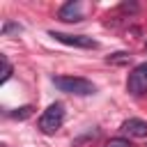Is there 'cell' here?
<instances>
[{"label": "cell", "mask_w": 147, "mask_h": 147, "mask_svg": "<svg viewBox=\"0 0 147 147\" xmlns=\"http://www.w3.org/2000/svg\"><path fill=\"white\" fill-rule=\"evenodd\" d=\"M145 51H147V44H145Z\"/></svg>", "instance_id": "cell-11"}, {"label": "cell", "mask_w": 147, "mask_h": 147, "mask_svg": "<svg viewBox=\"0 0 147 147\" xmlns=\"http://www.w3.org/2000/svg\"><path fill=\"white\" fill-rule=\"evenodd\" d=\"M53 39L67 44V46H76V48H96V41L92 37H85V34H64V32H51Z\"/></svg>", "instance_id": "cell-4"}, {"label": "cell", "mask_w": 147, "mask_h": 147, "mask_svg": "<svg viewBox=\"0 0 147 147\" xmlns=\"http://www.w3.org/2000/svg\"><path fill=\"white\" fill-rule=\"evenodd\" d=\"M57 16H60L62 21H67V23H76V21L83 18V5H80V2H67V5L60 7Z\"/></svg>", "instance_id": "cell-6"}, {"label": "cell", "mask_w": 147, "mask_h": 147, "mask_svg": "<svg viewBox=\"0 0 147 147\" xmlns=\"http://www.w3.org/2000/svg\"><path fill=\"white\" fill-rule=\"evenodd\" d=\"M30 115H32V106H23V108H18L16 113H11L14 119H25V117H30Z\"/></svg>", "instance_id": "cell-9"}, {"label": "cell", "mask_w": 147, "mask_h": 147, "mask_svg": "<svg viewBox=\"0 0 147 147\" xmlns=\"http://www.w3.org/2000/svg\"><path fill=\"white\" fill-rule=\"evenodd\" d=\"M55 87L60 92H67V94H78V96H87V94H94V83L87 80V78H78V76H55L53 78Z\"/></svg>", "instance_id": "cell-1"}, {"label": "cell", "mask_w": 147, "mask_h": 147, "mask_svg": "<svg viewBox=\"0 0 147 147\" xmlns=\"http://www.w3.org/2000/svg\"><path fill=\"white\" fill-rule=\"evenodd\" d=\"M122 133H126L129 138H147V122L138 119V117H131L122 124Z\"/></svg>", "instance_id": "cell-5"}, {"label": "cell", "mask_w": 147, "mask_h": 147, "mask_svg": "<svg viewBox=\"0 0 147 147\" xmlns=\"http://www.w3.org/2000/svg\"><path fill=\"white\" fill-rule=\"evenodd\" d=\"M126 90H129L133 96H140V94H145V92H147V62L138 64V67L129 74Z\"/></svg>", "instance_id": "cell-3"}, {"label": "cell", "mask_w": 147, "mask_h": 147, "mask_svg": "<svg viewBox=\"0 0 147 147\" xmlns=\"http://www.w3.org/2000/svg\"><path fill=\"white\" fill-rule=\"evenodd\" d=\"M106 62H108V64H129V62H131V55H129V53H124V51H117V53L108 55V57H106Z\"/></svg>", "instance_id": "cell-7"}, {"label": "cell", "mask_w": 147, "mask_h": 147, "mask_svg": "<svg viewBox=\"0 0 147 147\" xmlns=\"http://www.w3.org/2000/svg\"><path fill=\"white\" fill-rule=\"evenodd\" d=\"M0 62H2V76H0V83H7L9 76H11V64H9V60H7L5 55L0 57Z\"/></svg>", "instance_id": "cell-8"}, {"label": "cell", "mask_w": 147, "mask_h": 147, "mask_svg": "<svg viewBox=\"0 0 147 147\" xmlns=\"http://www.w3.org/2000/svg\"><path fill=\"white\" fill-rule=\"evenodd\" d=\"M103 147H131V142H129L126 138H113V140H108Z\"/></svg>", "instance_id": "cell-10"}, {"label": "cell", "mask_w": 147, "mask_h": 147, "mask_svg": "<svg viewBox=\"0 0 147 147\" xmlns=\"http://www.w3.org/2000/svg\"><path fill=\"white\" fill-rule=\"evenodd\" d=\"M64 122V106L62 103H51L41 117H39V131L41 133H55Z\"/></svg>", "instance_id": "cell-2"}]
</instances>
